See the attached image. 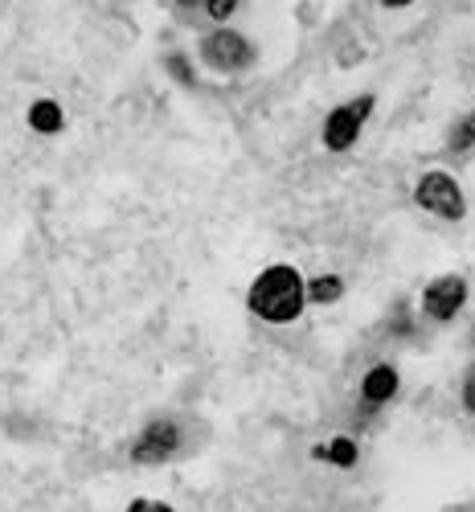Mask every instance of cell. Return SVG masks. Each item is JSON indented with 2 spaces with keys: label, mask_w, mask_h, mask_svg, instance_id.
<instances>
[{
  "label": "cell",
  "mask_w": 475,
  "mask_h": 512,
  "mask_svg": "<svg viewBox=\"0 0 475 512\" xmlns=\"http://www.w3.org/2000/svg\"><path fill=\"white\" fill-rule=\"evenodd\" d=\"M242 0H172L177 13H189V17H205L213 25H226L234 13H238Z\"/></svg>",
  "instance_id": "obj_9"
},
{
  "label": "cell",
  "mask_w": 475,
  "mask_h": 512,
  "mask_svg": "<svg viewBox=\"0 0 475 512\" xmlns=\"http://www.w3.org/2000/svg\"><path fill=\"white\" fill-rule=\"evenodd\" d=\"M308 279L299 275L291 263H271L254 275L246 291V308L263 324H295L308 312Z\"/></svg>",
  "instance_id": "obj_1"
},
{
  "label": "cell",
  "mask_w": 475,
  "mask_h": 512,
  "mask_svg": "<svg viewBox=\"0 0 475 512\" xmlns=\"http://www.w3.org/2000/svg\"><path fill=\"white\" fill-rule=\"evenodd\" d=\"M197 54H201V62L213 74H242V70H250L258 62V46H254V41L242 29H230V25L209 29L197 41Z\"/></svg>",
  "instance_id": "obj_2"
},
{
  "label": "cell",
  "mask_w": 475,
  "mask_h": 512,
  "mask_svg": "<svg viewBox=\"0 0 475 512\" xmlns=\"http://www.w3.org/2000/svg\"><path fill=\"white\" fill-rule=\"evenodd\" d=\"M373 107H377V95H353L349 103H340L328 111L324 127H320V140L328 152H349L361 132H365V123L373 119Z\"/></svg>",
  "instance_id": "obj_4"
},
{
  "label": "cell",
  "mask_w": 475,
  "mask_h": 512,
  "mask_svg": "<svg viewBox=\"0 0 475 512\" xmlns=\"http://www.w3.org/2000/svg\"><path fill=\"white\" fill-rule=\"evenodd\" d=\"M344 295V279L340 275H316L308 279V300L312 304H336Z\"/></svg>",
  "instance_id": "obj_11"
},
{
  "label": "cell",
  "mask_w": 475,
  "mask_h": 512,
  "mask_svg": "<svg viewBox=\"0 0 475 512\" xmlns=\"http://www.w3.org/2000/svg\"><path fill=\"white\" fill-rule=\"evenodd\" d=\"M373 5H381V9H410L414 0H373Z\"/></svg>",
  "instance_id": "obj_16"
},
{
  "label": "cell",
  "mask_w": 475,
  "mask_h": 512,
  "mask_svg": "<svg viewBox=\"0 0 475 512\" xmlns=\"http://www.w3.org/2000/svg\"><path fill=\"white\" fill-rule=\"evenodd\" d=\"M398 390H402V373L390 361H381L361 377V406L365 410H381V406H390L398 398Z\"/></svg>",
  "instance_id": "obj_7"
},
{
  "label": "cell",
  "mask_w": 475,
  "mask_h": 512,
  "mask_svg": "<svg viewBox=\"0 0 475 512\" xmlns=\"http://www.w3.org/2000/svg\"><path fill=\"white\" fill-rule=\"evenodd\" d=\"M459 398H463V410L475 418V361L467 365V373H463V386H459Z\"/></svg>",
  "instance_id": "obj_14"
},
{
  "label": "cell",
  "mask_w": 475,
  "mask_h": 512,
  "mask_svg": "<svg viewBox=\"0 0 475 512\" xmlns=\"http://www.w3.org/2000/svg\"><path fill=\"white\" fill-rule=\"evenodd\" d=\"M447 148H451V152H467V148H475V111H467V115L451 127Z\"/></svg>",
  "instance_id": "obj_12"
},
{
  "label": "cell",
  "mask_w": 475,
  "mask_h": 512,
  "mask_svg": "<svg viewBox=\"0 0 475 512\" xmlns=\"http://www.w3.org/2000/svg\"><path fill=\"white\" fill-rule=\"evenodd\" d=\"M181 447H185V431H181L177 418H148L144 431L132 443V459L144 463V467H156V463L177 459Z\"/></svg>",
  "instance_id": "obj_5"
},
{
  "label": "cell",
  "mask_w": 475,
  "mask_h": 512,
  "mask_svg": "<svg viewBox=\"0 0 475 512\" xmlns=\"http://www.w3.org/2000/svg\"><path fill=\"white\" fill-rule=\"evenodd\" d=\"M123 512H177V508H172V504H160V500H132V504H127Z\"/></svg>",
  "instance_id": "obj_15"
},
{
  "label": "cell",
  "mask_w": 475,
  "mask_h": 512,
  "mask_svg": "<svg viewBox=\"0 0 475 512\" xmlns=\"http://www.w3.org/2000/svg\"><path fill=\"white\" fill-rule=\"evenodd\" d=\"M312 459H320V463H332V467H357V459H361V447L349 439V435H336L332 443H316L312 447Z\"/></svg>",
  "instance_id": "obj_10"
},
{
  "label": "cell",
  "mask_w": 475,
  "mask_h": 512,
  "mask_svg": "<svg viewBox=\"0 0 475 512\" xmlns=\"http://www.w3.org/2000/svg\"><path fill=\"white\" fill-rule=\"evenodd\" d=\"M164 70L172 74V78H177L181 82V87H197V74H193V66H189V58L177 50V54H168L164 58Z\"/></svg>",
  "instance_id": "obj_13"
},
{
  "label": "cell",
  "mask_w": 475,
  "mask_h": 512,
  "mask_svg": "<svg viewBox=\"0 0 475 512\" xmlns=\"http://www.w3.org/2000/svg\"><path fill=\"white\" fill-rule=\"evenodd\" d=\"M414 205L426 209L430 218L439 222H463L467 218V197H463V185L443 173V168H430V173L418 177L414 185Z\"/></svg>",
  "instance_id": "obj_3"
},
{
  "label": "cell",
  "mask_w": 475,
  "mask_h": 512,
  "mask_svg": "<svg viewBox=\"0 0 475 512\" xmlns=\"http://www.w3.org/2000/svg\"><path fill=\"white\" fill-rule=\"evenodd\" d=\"M25 123L33 127L37 136H58L66 127V111H62L58 99H33L29 111H25Z\"/></svg>",
  "instance_id": "obj_8"
},
{
  "label": "cell",
  "mask_w": 475,
  "mask_h": 512,
  "mask_svg": "<svg viewBox=\"0 0 475 512\" xmlns=\"http://www.w3.org/2000/svg\"><path fill=\"white\" fill-rule=\"evenodd\" d=\"M467 295H471V287H467L463 275H439V279H430L422 287V316L430 324H451L467 308Z\"/></svg>",
  "instance_id": "obj_6"
}]
</instances>
